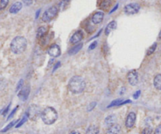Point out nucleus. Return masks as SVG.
I'll return each mask as SVG.
<instances>
[{
    "label": "nucleus",
    "mask_w": 161,
    "mask_h": 134,
    "mask_svg": "<svg viewBox=\"0 0 161 134\" xmlns=\"http://www.w3.org/2000/svg\"><path fill=\"white\" fill-rule=\"evenodd\" d=\"M85 81L80 76H74L69 80L68 88L70 92L74 94H79L85 88Z\"/></svg>",
    "instance_id": "nucleus-1"
},
{
    "label": "nucleus",
    "mask_w": 161,
    "mask_h": 134,
    "mask_svg": "<svg viewBox=\"0 0 161 134\" xmlns=\"http://www.w3.org/2000/svg\"><path fill=\"white\" fill-rule=\"evenodd\" d=\"M27 47V40L24 36H16L10 43V49L16 55L21 54Z\"/></svg>",
    "instance_id": "nucleus-2"
},
{
    "label": "nucleus",
    "mask_w": 161,
    "mask_h": 134,
    "mask_svg": "<svg viewBox=\"0 0 161 134\" xmlns=\"http://www.w3.org/2000/svg\"><path fill=\"white\" fill-rule=\"evenodd\" d=\"M41 118L46 125H52L58 118V113L53 107H47L42 111Z\"/></svg>",
    "instance_id": "nucleus-3"
},
{
    "label": "nucleus",
    "mask_w": 161,
    "mask_h": 134,
    "mask_svg": "<svg viewBox=\"0 0 161 134\" xmlns=\"http://www.w3.org/2000/svg\"><path fill=\"white\" fill-rule=\"evenodd\" d=\"M58 11H59V8L56 6H53L48 10H46L44 14H43L42 20L44 22H50L52 19H54L55 17L57 15Z\"/></svg>",
    "instance_id": "nucleus-4"
},
{
    "label": "nucleus",
    "mask_w": 161,
    "mask_h": 134,
    "mask_svg": "<svg viewBox=\"0 0 161 134\" xmlns=\"http://www.w3.org/2000/svg\"><path fill=\"white\" fill-rule=\"evenodd\" d=\"M141 6L137 3H130L124 7V13L127 15L136 14L139 12Z\"/></svg>",
    "instance_id": "nucleus-5"
},
{
    "label": "nucleus",
    "mask_w": 161,
    "mask_h": 134,
    "mask_svg": "<svg viewBox=\"0 0 161 134\" xmlns=\"http://www.w3.org/2000/svg\"><path fill=\"white\" fill-rule=\"evenodd\" d=\"M127 80L130 85L135 86L138 82V74L136 70H131L127 73Z\"/></svg>",
    "instance_id": "nucleus-6"
},
{
    "label": "nucleus",
    "mask_w": 161,
    "mask_h": 134,
    "mask_svg": "<svg viewBox=\"0 0 161 134\" xmlns=\"http://www.w3.org/2000/svg\"><path fill=\"white\" fill-rule=\"evenodd\" d=\"M47 53L50 56L53 58H57L61 55V50L59 45L57 44H52L48 48Z\"/></svg>",
    "instance_id": "nucleus-7"
},
{
    "label": "nucleus",
    "mask_w": 161,
    "mask_h": 134,
    "mask_svg": "<svg viewBox=\"0 0 161 134\" xmlns=\"http://www.w3.org/2000/svg\"><path fill=\"white\" fill-rule=\"evenodd\" d=\"M136 122V114L134 112H130L127 117L126 119V126L128 129H131L133 128Z\"/></svg>",
    "instance_id": "nucleus-8"
},
{
    "label": "nucleus",
    "mask_w": 161,
    "mask_h": 134,
    "mask_svg": "<svg viewBox=\"0 0 161 134\" xmlns=\"http://www.w3.org/2000/svg\"><path fill=\"white\" fill-rule=\"evenodd\" d=\"M84 37V34H83V32L82 30H78L76 32H74L73 36L70 38V43H73V44H76L77 43H79L80 41H82V39Z\"/></svg>",
    "instance_id": "nucleus-9"
},
{
    "label": "nucleus",
    "mask_w": 161,
    "mask_h": 134,
    "mask_svg": "<svg viewBox=\"0 0 161 134\" xmlns=\"http://www.w3.org/2000/svg\"><path fill=\"white\" fill-rule=\"evenodd\" d=\"M26 114H28L29 118H30V117L36 118V117L38 116V114H40V107H37L36 105H32L29 108V110H28Z\"/></svg>",
    "instance_id": "nucleus-10"
},
{
    "label": "nucleus",
    "mask_w": 161,
    "mask_h": 134,
    "mask_svg": "<svg viewBox=\"0 0 161 134\" xmlns=\"http://www.w3.org/2000/svg\"><path fill=\"white\" fill-rule=\"evenodd\" d=\"M104 14L101 11L96 12L92 17V21L94 24H99L102 22V21L104 20Z\"/></svg>",
    "instance_id": "nucleus-11"
},
{
    "label": "nucleus",
    "mask_w": 161,
    "mask_h": 134,
    "mask_svg": "<svg viewBox=\"0 0 161 134\" xmlns=\"http://www.w3.org/2000/svg\"><path fill=\"white\" fill-rule=\"evenodd\" d=\"M29 93H30V88L29 86H27V87L24 88H22V89L21 90L20 92H18L17 96H18V97H19L21 100L25 101V100L28 99Z\"/></svg>",
    "instance_id": "nucleus-12"
},
{
    "label": "nucleus",
    "mask_w": 161,
    "mask_h": 134,
    "mask_svg": "<svg viewBox=\"0 0 161 134\" xmlns=\"http://www.w3.org/2000/svg\"><path fill=\"white\" fill-rule=\"evenodd\" d=\"M121 130V126L118 124H114L107 129L106 134H118Z\"/></svg>",
    "instance_id": "nucleus-13"
},
{
    "label": "nucleus",
    "mask_w": 161,
    "mask_h": 134,
    "mask_svg": "<svg viewBox=\"0 0 161 134\" xmlns=\"http://www.w3.org/2000/svg\"><path fill=\"white\" fill-rule=\"evenodd\" d=\"M21 8H22V3L20 2H17L11 6V7L9 10H10V14H17L21 10Z\"/></svg>",
    "instance_id": "nucleus-14"
},
{
    "label": "nucleus",
    "mask_w": 161,
    "mask_h": 134,
    "mask_svg": "<svg viewBox=\"0 0 161 134\" xmlns=\"http://www.w3.org/2000/svg\"><path fill=\"white\" fill-rule=\"evenodd\" d=\"M117 27V23L115 21H111V22L107 25L106 29H105V34L106 35H109L110 32L114 30Z\"/></svg>",
    "instance_id": "nucleus-15"
},
{
    "label": "nucleus",
    "mask_w": 161,
    "mask_h": 134,
    "mask_svg": "<svg viewBox=\"0 0 161 134\" xmlns=\"http://www.w3.org/2000/svg\"><path fill=\"white\" fill-rule=\"evenodd\" d=\"M47 32V28L45 26H41L37 29L36 32V37L37 38H43L46 35Z\"/></svg>",
    "instance_id": "nucleus-16"
},
{
    "label": "nucleus",
    "mask_w": 161,
    "mask_h": 134,
    "mask_svg": "<svg viewBox=\"0 0 161 134\" xmlns=\"http://www.w3.org/2000/svg\"><path fill=\"white\" fill-rule=\"evenodd\" d=\"M154 86L156 89L161 90V74H157L154 78Z\"/></svg>",
    "instance_id": "nucleus-17"
},
{
    "label": "nucleus",
    "mask_w": 161,
    "mask_h": 134,
    "mask_svg": "<svg viewBox=\"0 0 161 134\" xmlns=\"http://www.w3.org/2000/svg\"><path fill=\"white\" fill-rule=\"evenodd\" d=\"M99 129L96 125H91L87 129L85 134H99Z\"/></svg>",
    "instance_id": "nucleus-18"
},
{
    "label": "nucleus",
    "mask_w": 161,
    "mask_h": 134,
    "mask_svg": "<svg viewBox=\"0 0 161 134\" xmlns=\"http://www.w3.org/2000/svg\"><path fill=\"white\" fill-rule=\"evenodd\" d=\"M116 121V117L114 114H112V115H109V116H107L105 118V123L107 125H112L114 124V122Z\"/></svg>",
    "instance_id": "nucleus-19"
},
{
    "label": "nucleus",
    "mask_w": 161,
    "mask_h": 134,
    "mask_svg": "<svg viewBox=\"0 0 161 134\" xmlns=\"http://www.w3.org/2000/svg\"><path fill=\"white\" fill-rule=\"evenodd\" d=\"M82 46H83V44H82V43H80V44L76 45L75 47H72L71 49L69 50V55H74V54L77 53L78 51H79L80 50L82 49Z\"/></svg>",
    "instance_id": "nucleus-20"
},
{
    "label": "nucleus",
    "mask_w": 161,
    "mask_h": 134,
    "mask_svg": "<svg viewBox=\"0 0 161 134\" xmlns=\"http://www.w3.org/2000/svg\"><path fill=\"white\" fill-rule=\"evenodd\" d=\"M111 3H112L111 1H102L99 4V7L103 10H107L111 6Z\"/></svg>",
    "instance_id": "nucleus-21"
},
{
    "label": "nucleus",
    "mask_w": 161,
    "mask_h": 134,
    "mask_svg": "<svg viewBox=\"0 0 161 134\" xmlns=\"http://www.w3.org/2000/svg\"><path fill=\"white\" fill-rule=\"evenodd\" d=\"M124 100L122 99H118L114 100L113 102H112L110 103V105L107 107H114V106H121L122 103L123 102Z\"/></svg>",
    "instance_id": "nucleus-22"
},
{
    "label": "nucleus",
    "mask_w": 161,
    "mask_h": 134,
    "mask_svg": "<svg viewBox=\"0 0 161 134\" xmlns=\"http://www.w3.org/2000/svg\"><path fill=\"white\" fill-rule=\"evenodd\" d=\"M156 47H157V43H153V44L152 45L151 47L149 48V50L147 51V55H152V54L156 51Z\"/></svg>",
    "instance_id": "nucleus-23"
},
{
    "label": "nucleus",
    "mask_w": 161,
    "mask_h": 134,
    "mask_svg": "<svg viewBox=\"0 0 161 134\" xmlns=\"http://www.w3.org/2000/svg\"><path fill=\"white\" fill-rule=\"evenodd\" d=\"M28 118H29V116H28V114H25V116L23 117L22 119L21 120L20 122H19V123H18V124H17V125H16V128H19V127L21 126V125H22L24 124V123H25V122H26V121H27V120H28Z\"/></svg>",
    "instance_id": "nucleus-24"
},
{
    "label": "nucleus",
    "mask_w": 161,
    "mask_h": 134,
    "mask_svg": "<svg viewBox=\"0 0 161 134\" xmlns=\"http://www.w3.org/2000/svg\"><path fill=\"white\" fill-rule=\"evenodd\" d=\"M8 3H9V1H7V0H2V1H0V10L5 9L6 7V6H7Z\"/></svg>",
    "instance_id": "nucleus-25"
},
{
    "label": "nucleus",
    "mask_w": 161,
    "mask_h": 134,
    "mask_svg": "<svg viewBox=\"0 0 161 134\" xmlns=\"http://www.w3.org/2000/svg\"><path fill=\"white\" fill-rule=\"evenodd\" d=\"M152 133V129L151 127H146L142 130L141 134H151Z\"/></svg>",
    "instance_id": "nucleus-26"
},
{
    "label": "nucleus",
    "mask_w": 161,
    "mask_h": 134,
    "mask_svg": "<svg viewBox=\"0 0 161 134\" xmlns=\"http://www.w3.org/2000/svg\"><path fill=\"white\" fill-rule=\"evenodd\" d=\"M15 123H16V121H13L12 122H10V124L8 125H6V126L5 127V128H4V129H3V130H2V132H6L7 131V130H9V129H10V128H12L13 126H14V125L15 124Z\"/></svg>",
    "instance_id": "nucleus-27"
},
{
    "label": "nucleus",
    "mask_w": 161,
    "mask_h": 134,
    "mask_svg": "<svg viewBox=\"0 0 161 134\" xmlns=\"http://www.w3.org/2000/svg\"><path fill=\"white\" fill-rule=\"evenodd\" d=\"M96 105H97V103H96V102L91 103H90V104L88 106L87 110H88V111H91V110H92L95 107H96Z\"/></svg>",
    "instance_id": "nucleus-28"
},
{
    "label": "nucleus",
    "mask_w": 161,
    "mask_h": 134,
    "mask_svg": "<svg viewBox=\"0 0 161 134\" xmlns=\"http://www.w3.org/2000/svg\"><path fill=\"white\" fill-rule=\"evenodd\" d=\"M23 84H24V81H23V80H21L20 81L18 82V84H17V88H16V91H19L21 89V88L22 87Z\"/></svg>",
    "instance_id": "nucleus-29"
},
{
    "label": "nucleus",
    "mask_w": 161,
    "mask_h": 134,
    "mask_svg": "<svg viewBox=\"0 0 161 134\" xmlns=\"http://www.w3.org/2000/svg\"><path fill=\"white\" fill-rule=\"evenodd\" d=\"M154 134H161V124L159 125L158 126L156 127V129H155Z\"/></svg>",
    "instance_id": "nucleus-30"
},
{
    "label": "nucleus",
    "mask_w": 161,
    "mask_h": 134,
    "mask_svg": "<svg viewBox=\"0 0 161 134\" xmlns=\"http://www.w3.org/2000/svg\"><path fill=\"white\" fill-rule=\"evenodd\" d=\"M97 46V41H94L93 43H92L90 46H89V50H93L96 48V47Z\"/></svg>",
    "instance_id": "nucleus-31"
},
{
    "label": "nucleus",
    "mask_w": 161,
    "mask_h": 134,
    "mask_svg": "<svg viewBox=\"0 0 161 134\" xmlns=\"http://www.w3.org/2000/svg\"><path fill=\"white\" fill-rule=\"evenodd\" d=\"M140 95H141V91L139 90V91H137V92H136V93L134 95V98L135 99H137V98H138L139 96H140Z\"/></svg>",
    "instance_id": "nucleus-32"
},
{
    "label": "nucleus",
    "mask_w": 161,
    "mask_h": 134,
    "mask_svg": "<svg viewBox=\"0 0 161 134\" xmlns=\"http://www.w3.org/2000/svg\"><path fill=\"white\" fill-rule=\"evenodd\" d=\"M17 108H18V107H15L14 109L13 110V111H12V113H11V114H10V116L8 117V119H10V118H12L13 117V115H14V114H15V112H16V110H17Z\"/></svg>",
    "instance_id": "nucleus-33"
},
{
    "label": "nucleus",
    "mask_w": 161,
    "mask_h": 134,
    "mask_svg": "<svg viewBox=\"0 0 161 134\" xmlns=\"http://www.w3.org/2000/svg\"><path fill=\"white\" fill-rule=\"evenodd\" d=\"M118 6H119V4H116V6H114V7L112 9V10L111 11V12H110V14H112V13L114 12V11H115V10H116L117 8H118Z\"/></svg>",
    "instance_id": "nucleus-34"
},
{
    "label": "nucleus",
    "mask_w": 161,
    "mask_h": 134,
    "mask_svg": "<svg viewBox=\"0 0 161 134\" xmlns=\"http://www.w3.org/2000/svg\"><path fill=\"white\" fill-rule=\"evenodd\" d=\"M60 65V62H58L57 63V65H56V66H55V68H54V70H53V72H54V71H55V70H56V69H57L58 68V66H59Z\"/></svg>",
    "instance_id": "nucleus-35"
},
{
    "label": "nucleus",
    "mask_w": 161,
    "mask_h": 134,
    "mask_svg": "<svg viewBox=\"0 0 161 134\" xmlns=\"http://www.w3.org/2000/svg\"><path fill=\"white\" fill-rule=\"evenodd\" d=\"M69 134H81V133H80L79 132H77V131H72Z\"/></svg>",
    "instance_id": "nucleus-36"
},
{
    "label": "nucleus",
    "mask_w": 161,
    "mask_h": 134,
    "mask_svg": "<svg viewBox=\"0 0 161 134\" xmlns=\"http://www.w3.org/2000/svg\"><path fill=\"white\" fill-rule=\"evenodd\" d=\"M40 10H39L37 11V13L36 14V18H37L38 17H39V14H40Z\"/></svg>",
    "instance_id": "nucleus-37"
},
{
    "label": "nucleus",
    "mask_w": 161,
    "mask_h": 134,
    "mask_svg": "<svg viewBox=\"0 0 161 134\" xmlns=\"http://www.w3.org/2000/svg\"><path fill=\"white\" fill-rule=\"evenodd\" d=\"M25 3H29V5H30L31 3H32V1H24Z\"/></svg>",
    "instance_id": "nucleus-38"
},
{
    "label": "nucleus",
    "mask_w": 161,
    "mask_h": 134,
    "mask_svg": "<svg viewBox=\"0 0 161 134\" xmlns=\"http://www.w3.org/2000/svg\"><path fill=\"white\" fill-rule=\"evenodd\" d=\"M159 39H160V40L161 39V31H160V34H159Z\"/></svg>",
    "instance_id": "nucleus-39"
}]
</instances>
